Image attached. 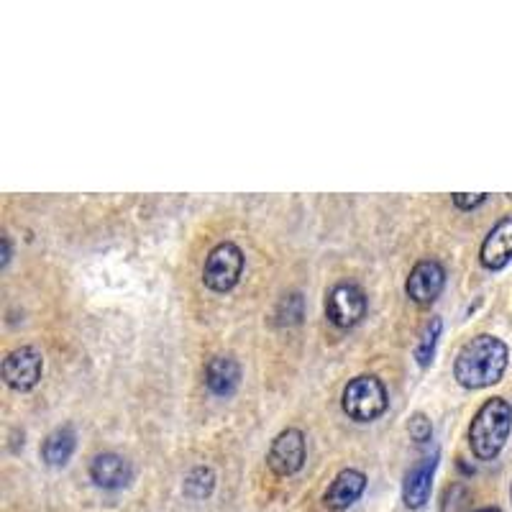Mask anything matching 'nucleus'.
Returning <instances> with one entry per match:
<instances>
[{"instance_id":"11","label":"nucleus","mask_w":512,"mask_h":512,"mask_svg":"<svg viewBox=\"0 0 512 512\" xmlns=\"http://www.w3.org/2000/svg\"><path fill=\"white\" fill-rule=\"evenodd\" d=\"M364 489H367V474L359 472V469H341L333 477L331 487L326 489L323 502H326L328 510L344 512L361 500Z\"/></svg>"},{"instance_id":"13","label":"nucleus","mask_w":512,"mask_h":512,"mask_svg":"<svg viewBox=\"0 0 512 512\" xmlns=\"http://www.w3.org/2000/svg\"><path fill=\"white\" fill-rule=\"evenodd\" d=\"M241 384V367L233 356H213L205 364V387L216 397L236 395Z\"/></svg>"},{"instance_id":"4","label":"nucleus","mask_w":512,"mask_h":512,"mask_svg":"<svg viewBox=\"0 0 512 512\" xmlns=\"http://www.w3.org/2000/svg\"><path fill=\"white\" fill-rule=\"evenodd\" d=\"M244 251L233 241H223V244L213 246L205 256L203 264V285L213 292H231L239 285L241 274H244Z\"/></svg>"},{"instance_id":"12","label":"nucleus","mask_w":512,"mask_h":512,"mask_svg":"<svg viewBox=\"0 0 512 512\" xmlns=\"http://www.w3.org/2000/svg\"><path fill=\"white\" fill-rule=\"evenodd\" d=\"M90 479L100 489H123L134 479V469L123 456L105 451V454H98L90 461Z\"/></svg>"},{"instance_id":"2","label":"nucleus","mask_w":512,"mask_h":512,"mask_svg":"<svg viewBox=\"0 0 512 512\" xmlns=\"http://www.w3.org/2000/svg\"><path fill=\"white\" fill-rule=\"evenodd\" d=\"M512 433V405L505 397H489L474 413L469 425V446L479 461H492L500 456Z\"/></svg>"},{"instance_id":"1","label":"nucleus","mask_w":512,"mask_h":512,"mask_svg":"<svg viewBox=\"0 0 512 512\" xmlns=\"http://www.w3.org/2000/svg\"><path fill=\"white\" fill-rule=\"evenodd\" d=\"M510 361V349L502 338L479 333L459 349L454 361V379L464 390H484L502 382Z\"/></svg>"},{"instance_id":"14","label":"nucleus","mask_w":512,"mask_h":512,"mask_svg":"<svg viewBox=\"0 0 512 512\" xmlns=\"http://www.w3.org/2000/svg\"><path fill=\"white\" fill-rule=\"evenodd\" d=\"M77 448V433L72 425L54 428L44 441H41V461L47 466H67Z\"/></svg>"},{"instance_id":"6","label":"nucleus","mask_w":512,"mask_h":512,"mask_svg":"<svg viewBox=\"0 0 512 512\" xmlns=\"http://www.w3.org/2000/svg\"><path fill=\"white\" fill-rule=\"evenodd\" d=\"M44 374V356L34 346H18L3 359V382L16 392H31Z\"/></svg>"},{"instance_id":"17","label":"nucleus","mask_w":512,"mask_h":512,"mask_svg":"<svg viewBox=\"0 0 512 512\" xmlns=\"http://www.w3.org/2000/svg\"><path fill=\"white\" fill-rule=\"evenodd\" d=\"M303 313H305V303L300 292L285 295L282 297V303L277 305V318H280V323H287V326H297V323L303 320Z\"/></svg>"},{"instance_id":"15","label":"nucleus","mask_w":512,"mask_h":512,"mask_svg":"<svg viewBox=\"0 0 512 512\" xmlns=\"http://www.w3.org/2000/svg\"><path fill=\"white\" fill-rule=\"evenodd\" d=\"M441 333H443L441 318H431L428 323H425L423 331H420V336H418V344H415V361H418V367H423V369L431 367Z\"/></svg>"},{"instance_id":"18","label":"nucleus","mask_w":512,"mask_h":512,"mask_svg":"<svg viewBox=\"0 0 512 512\" xmlns=\"http://www.w3.org/2000/svg\"><path fill=\"white\" fill-rule=\"evenodd\" d=\"M408 433L415 443H428L433 438V423L425 413H413L408 420Z\"/></svg>"},{"instance_id":"10","label":"nucleus","mask_w":512,"mask_h":512,"mask_svg":"<svg viewBox=\"0 0 512 512\" xmlns=\"http://www.w3.org/2000/svg\"><path fill=\"white\" fill-rule=\"evenodd\" d=\"M512 259V213L510 216L500 218L487 233V239L482 241L479 249V262L489 272H500L510 264Z\"/></svg>"},{"instance_id":"5","label":"nucleus","mask_w":512,"mask_h":512,"mask_svg":"<svg viewBox=\"0 0 512 512\" xmlns=\"http://www.w3.org/2000/svg\"><path fill=\"white\" fill-rule=\"evenodd\" d=\"M367 315V295L354 282H338L331 287L326 297V318L331 320L336 328H349L359 326L361 320Z\"/></svg>"},{"instance_id":"7","label":"nucleus","mask_w":512,"mask_h":512,"mask_svg":"<svg viewBox=\"0 0 512 512\" xmlns=\"http://www.w3.org/2000/svg\"><path fill=\"white\" fill-rule=\"evenodd\" d=\"M308 459L305 433L300 428H285L274 438L267 454V466L277 477H295Z\"/></svg>"},{"instance_id":"9","label":"nucleus","mask_w":512,"mask_h":512,"mask_svg":"<svg viewBox=\"0 0 512 512\" xmlns=\"http://www.w3.org/2000/svg\"><path fill=\"white\" fill-rule=\"evenodd\" d=\"M438 469V451L433 456H423L418 464L405 474V482H402V502L408 510H423L431 500L433 489V477H436Z\"/></svg>"},{"instance_id":"21","label":"nucleus","mask_w":512,"mask_h":512,"mask_svg":"<svg viewBox=\"0 0 512 512\" xmlns=\"http://www.w3.org/2000/svg\"><path fill=\"white\" fill-rule=\"evenodd\" d=\"M472 512H502L500 507H479V510H472Z\"/></svg>"},{"instance_id":"20","label":"nucleus","mask_w":512,"mask_h":512,"mask_svg":"<svg viewBox=\"0 0 512 512\" xmlns=\"http://www.w3.org/2000/svg\"><path fill=\"white\" fill-rule=\"evenodd\" d=\"M8 262H11V239L8 236H3V267H8Z\"/></svg>"},{"instance_id":"16","label":"nucleus","mask_w":512,"mask_h":512,"mask_svg":"<svg viewBox=\"0 0 512 512\" xmlns=\"http://www.w3.org/2000/svg\"><path fill=\"white\" fill-rule=\"evenodd\" d=\"M216 489V472L210 466H195L185 479V495L192 500H205Z\"/></svg>"},{"instance_id":"3","label":"nucleus","mask_w":512,"mask_h":512,"mask_svg":"<svg viewBox=\"0 0 512 512\" xmlns=\"http://www.w3.org/2000/svg\"><path fill=\"white\" fill-rule=\"evenodd\" d=\"M387 405H390L387 387L374 374L354 377L344 387V395H341V408L356 423H374V420L387 413Z\"/></svg>"},{"instance_id":"19","label":"nucleus","mask_w":512,"mask_h":512,"mask_svg":"<svg viewBox=\"0 0 512 512\" xmlns=\"http://www.w3.org/2000/svg\"><path fill=\"white\" fill-rule=\"evenodd\" d=\"M451 200H454V205L459 210H474V208H479L484 200H487V195H484V192H479V195H466V192H456V195H451Z\"/></svg>"},{"instance_id":"8","label":"nucleus","mask_w":512,"mask_h":512,"mask_svg":"<svg viewBox=\"0 0 512 512\" xmlns=\"http://www.w3.org/2000/svg\"><path fill=\"white\" fill-rule=\"evenodd\" d=\"M443 287H446V269L436 259H420L408 274L405 282V295L413 300L420 308H428L441 297Z\"/></svg>"}]
</instances>
